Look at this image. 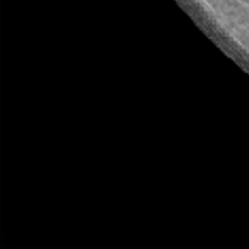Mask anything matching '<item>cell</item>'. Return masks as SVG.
<instances>
[]
</instances>
